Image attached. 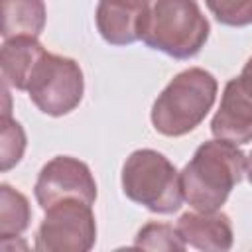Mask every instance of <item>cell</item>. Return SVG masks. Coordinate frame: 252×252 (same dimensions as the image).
<instances>
[{
  "label": "cell",
  "instance_id": "cell-1",
  "mask_svg": "<svg viewBox=\"0 0 252 252\" xmlns=\"http://www.w3.org/2000/svg\"><path fill=\"white\" fill-rule=\"evenodd\" d=\"M246 169V156L230 142L209 140L201 144L179 173L183 199L203 213L219 211Z\"/></svg>",
  "mask_w": 252,
  "mask_h": 252
},
{
  "label": "cell",
  "instance_id": "cell-2",
  "mask_svg": "<svg viewBox=\"0 0 252 252\" xmlns=\"http://www.w3.org/2000/svg\"><path fill=\"white\" fill-rule=\"evenodd\" d=\"M217 91V79L201 67L177 73L154 100L152 124L156 132L177 138L195 130L213 108Z\"/></svg>",
  "mask_w": 252,
  "mask_h": 252
},
{
  "label": "cell",
  "instance_id": "cell-3",
  "mask_svg": "<svg viewBox=\"0 0 252 252\" xmlns=\"http://www.w3.org/2000/svg\"><path fill=\"white\" fill-rule=\"evenodd\" d=\"M209 32L197 0H154L142 41L173 59H191L203 49Z\"/></svg>",
  "mask_w": 252,
  "mask_h": 252
},
{
  "label": "cell",
  "instance_id": "cell-4",
  "mask_svg": "<svg viewBox=\"0 0 252 252\" xmlns=\"http://www.w3.org/2000/svg\"><path fill=\"white\" fill-rule=\"evenodd\" d=\"M124 195L158 215H171L181 207L183 191L175 165L159 152L144 148L132 152L122 165Z\"/></svg>",
  "mask_w": 252,
  "mask_h": 252
},
{
  "label": "cell",
  "instance_id": "cell-5",
  "mask_svg": "<svg viewBox=\"0 0 252 252\" xmlns=\"http://www.w3.org/2000/svg\"><path fill=\"white\" fill-rule=\"evenodd\" d=\"M83 91L85 79L79 63L49 51L33 67L26 89L30 100L47 116H63L75 110Z\"/></svg>",
  "mask_w": 252,
  "mask_h": 252
},
{
  "label": "cell",
  "instance_id": "cell-6",
  "mask_svg": "<svg viewBox=\"0 0 252 252\" xmlns=\"http://www.w3.org/2000/svg\"><path fill=\"white\" fill-rule=\"evenodd\" d=\"M96 222L93 205L79 199H65L49 209L35 234L39 252H87L94 246Z\"/></svg>",
  "mask_w": 252,
  "mask_h": 252
},
{
  "label": "cell",
  "instance_id": "cell-7",
  "mask_svg": "<svg viewBox=\"0 0 252 252\" xmlns=\"http://www.w3.org/2000/svg\"><path fill=\"white\" fill-rule=\"evenodd\" d=\"M33 195L43 211L65 199H79L93 205L96 199V183L85 161L71 156H57L41 167Z\"/></svg>",
  "mask_w": 252,
  "mask_h": 252
},
{
  "label": "cell",
  "instance_id": "cell-8",
  "mask_svg": "<svg viewBox=\"0 0 252 252\" xmlns=\"http://www.w3.org/2000/svg\"><path fill=\"white\" fill-rule=\"evenodd\" d=\"M154 0H98L94 22L110 45H130L142 39Z\"/></svg>",
  "mask_w": 252,
  "mask_h": 252
},
{
  "label": "cell",
  "instance_id": "cell-9",
  "mask_svg": "<svg viewBox=\"0 0 252 252\" xmlns=\"http://www.w3.org/2000/svg\"><path fill=\"white\" fill-rule=\"evenodd\" d=\"M211 132L217 140L234 146L252 142V96L242 89L238 77L226 83L219 110L211 120Z\"/></svg>",
  "mask_w": 252,
  "mask_h": 252
},
{
  "label": "cell",
  "instance_id": "cell-10",
  "mask_svg": "<svg viewBox=\"0 0 252 252\" xmlns=\"http://www.w3.org/2000/svg\"><path fill=\"white\" fill-rule=\"evenodd\" d=\"M175 230L185 246L205 252H226L232 248L234 240L230 219L220 211L183 213L175 224Z\"/></svg>",
  "mask_w": 252,
  "mask_h": 252
},
{
  "label": "cell",
  "instance_id": "cell-11",
  "mask_svg": "<svg viewBox=\"0 0 252 252\" xmlns=\"http://www.w3.org/2000/svg\"><path fill=\"white\" fill-rule=\"evenodd\" d=\"M45 47L37 41V37H12L4 39L0 49V67H2V83L26 91L28 81L32 77L33 67L45 55Z\"/></svg>",
  "mask_w": 252,
  "mask_h": 252
},
{
  "label": "cell",
  "instance_id": "cell-12",
  "mask_svg": "<svg viewBox=\"0 0 252 252\" xmlns=\"http://www.w3.org/2000/svg\"><path fill=\"white\" fill-rule=\"evenodd\" d=\"M2 37H37L45 26L43 0H0Z\"/></svg>",
  "mask_w": 252,
  "mask_h": 252
},
{
  "label": "cell",
  "instance_id": "cell-13",
  "mask_svg": "<svg viewBox=\"0 0 252 252\" xmlns=\"http://www.w3.org/2000/svg\"><path fill=\"white\" fill-rule=\"evenodd\" d=\"M30 203L28 199L10 187L8 183L0 185V238L10 240L20 236L30 226Z\"/></svg>",
  "mask_w": 252,
  "mask_h": 252
},
{
  "label": "cell",
  "instance_id": "cell-14",
  "mask_svg": "<svg viewBox=\"0 0 252 252\" xmlns=\"http://www.w3.org/2000/svg\"><path fill=\"white\" fill-rule=\"evenodd\" d=\"M134 248L146 250H167V252H181L185 250V242L177 234L171 224L165 222H148L142 226L134 238Z\"/></svg>",
  "mask_w": 252,
  "mask_h": 252
},
{
  "label": "cell",
  "instance_id": "cell-15",
  "mask_svg": "<svg viewBox=\"0 0 252 252\" xmlns=\"http://www.w3.org/2000/svg\"><path fill=\"white\" fill-rule=\"evenodd\" d=\"M26 150V132L20 122L10 116H2L0 120V169H12L24 156Z\"/></svg>",
  "mask_w": 252,
  "mask_h": 252
},
{
  "label": "cell",
  "instance_id": "cell-16",
  "mask_svg": "<svg viewBox=\"0 0 252 252\" xmlns=\"http://www.w3.org/2000/svg\"><path fill=\"white\" fill-rule=\"evenodd\" d=\"M205 4L222 26L242 28L252 24V0H205Z\"/></svg>",
  "mask_w": 252,
  "mask_h": 252
},
{
  "label": "cell",
  "instance_id": "cell-17",
  "mask_svg": "<svg viewBox=\"0 0 252 252\" xmlns=\"http://www.w3.org/2000/svg\"><path fill=\"white\" fill-rule=\"evenodd\" d=\"M238 81H240V85H242V89L252 96V57L244 63V67H242V73H240V77H238Z\"/></svg>",
  "mask_w": 252,
  "mask_h": 252
},
{
  "label": "cell",
  "instance_id": "cell-18",
  "mask_svg": "<svg viewBox=\"0 0 252 252\" xmlns=\"http://www.w3.org/2000/svg\"><path fill=\"white\" fill-rule=\"evenodd\" d=\"M244 173H246V177H248V181L252 185V152L246 156V169H244Z\"/></svg>",
  "mask_w": 252,
  "mask_h": 252
}]
</instances>
